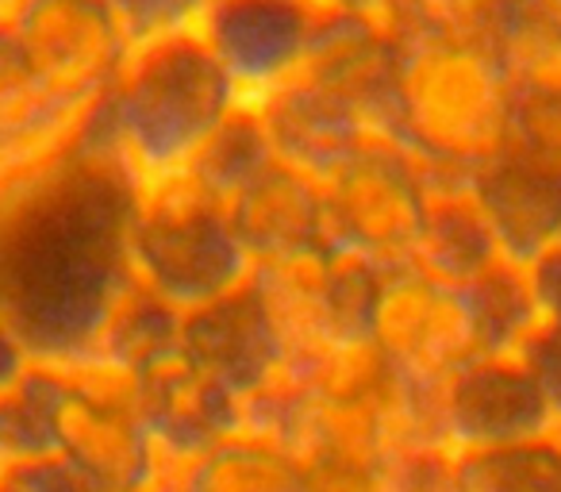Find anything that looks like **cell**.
Instances as JSON below:
<instances>
[{"instance_id":"obj_35","label":"cell","mask_w":561,"mask_h":492,"mask_svg":"<svg viewBox=\"0 0 561 492\" xmlns=\"http://www.w3.org/2000/svg\"><path fill=\"white\" fill-rule=\"evenodd\" d=\"M24 4H27V0H0V24H9V20L16 16Z\"/></svg>"},{"instance_id":"obj_33","label":"cell","mask_w":561,"mask_h":492,"mask_svg":"<svg viewBox=\"0 0 561 492\" xmlns=\"http://www.w3.org/2000/svg\"><path fill=\"white\" fill-rule=\"evenodd\" d=\"M32 369H35V362H32V354H27L24 339L16 335V328L0 312V400L12 397L16 385L24 381Z\"/></svg>"},{"instance_id":"obj_13","label":"cell","mask_w":561,"mask_h":492,"mask_svg":"<svg viewBox=\"0 0 561 492\" xmlns=\"http://www.w3.org/2000/svg\"><path fill=\"white\" fill-rule=\"evenodd\" d=\"M181 358L239 404L262 397L289 374V346L254 277L242 289L181 316Z\"/></svg>"},{"instance_id":"obj_24","label":"cell","mask_w":561,"mask_h":492,"mask_svg":"<svg viewBox=\"0 0 561 492\" xmlns=\"http://www.w3.org/2000/svg\"><path fill=\"white\" fill-rule=\"evenodd\" d=\"M66 369L35 366L12 397L0 400V443L4 458L32 461L58 454V412H62Z\"/></svg>"},{"instance_id":"obj_2","label":"cell","mask_w":561,"mask_h":492,"mask_svg":"<svg viewBox=\"0 0 561 492\" xmlns=\"http://www.w3.org/2000/svg\"><path fill=\"white\" fill-rule=\"evenodd\" d=\"M239 108L201 32L135 47L119 81L89 108L78 142L119 158L139 185L181 173L196 150Z\"/></svg>"},{"instance_id":"obj_23","label":"cell","mask_w":561,"mask_h":492,"mask_svg":"<svg viewBox=\"0 0 561 492\" xmlns=\"http://www.w3.org/2000/svg\"><path fill=\"white\" fill-rule=\"evenodd\" d=\"M450 458L458 492H561V435Z\"/></svg>"},{"instance_id":"obj_8","label":"cell","mask_w":561,"mask_h":492,"mask_svg":"<svg viewBox=\"0 0 561 492\" xmlns=\"http://www.w3.org/2000/svg\"><path fill=\"white\" fill-rule=\"evenodd\" d=\"M4 27L35 78L81 112L116 85L131 58V43L104 0H27Z\"/></svg>"},{"instance_id":"obj_15","label":"cell","mask_w":561,"mask_h":492,"mask_svg":"<svg viewBox=\"0 0 561 492\" xmlns=\"http://www.w3.org/2000/svg\"><path fill=\"white\" fill-rule=\"evenodd\" d=\"M227 224L254 266L328 251L323 185L273 158L224 201Z\"/></svg>"},{"instance_id":"obj_30","label":"cell","mask_w":561,"mask_h":492,"mask_svg":"<svg viewBox=\"0 0 561 492\" xmlns=\"http://www.w3.org/2000/svg\"><path fill=\"white\" fill-rule=\"evenodd\" d=\"M515 358H519L523 366H527V374L538 381V389L550 400L553 415H558V423H561V331L550 328V323H538Z\"/></svg>"},{"instance_id":"obj_26","label":"cell","mask_w":561,"mask_h":492,"mask_svg":"<svg viewBox=\"0 0 561 492\" xmlns=\"http://www.w3.org/2000/svg\"><path fill=\"white\" fill-rule=\"evenodd\" d=\"M512 0H404L389 20H381L400 43L415 35H458V39L492 43Z\"/></svg>"},{"instance_id":"obj_5","label":"cell","mask_w":561,"mask_h":492,"mask_svg":"<svg viewBox=\"0 0 561 492\" xmlns=\"http://www.w3.org/2000/svg\"><path fill=\"white\" fill-rule=\"evenodd\" d=\"M435 181L400 142L374 139L323 181V231L328 251L351 254L377 270L412 262Z\"/></svg>"},{"instance_id":"obj_11","label":"cell","mask_w":561,"mask_h":492,"mask_svg":"<svg viewBox=\"0 0 561 492\" xmlns=\"http://www.w3.org/2000/svg\"><path fill=\"white\" fill-rule=\"evenodd\" d=\"M316 16L312 0H208L196 32L250 108L300 73Z\"/></svg>"},{"instance_id":"obj_9","label":"cell","mask_w":561,"mask_h":492,"mask_svg":"<svg viewBox=\"0 0 561 492\" xmlns=\"http://www.w3.org/2000/svg\"><path fill=\"white\" fill-rule=\"evenodd\" d=\"M546 435H561V423L519 358H473L435 392V446L446 454L500 450Z\"/></svg>"},{"instance_id":"obj_29","label":"cell","mask_w":561,"mask_h":492,"mask_svg":"<svg viewBox=\"0 0 561 492\" xmlns=\"http://www.w3.org/2000/svg\"><path fill=\"white\" fill-rule=\"evenodd\" d=\"M0 492H93V484L62 458H32V461H12L0 473Z\"/></svg>"},{"instance_id":"obj_12","label":"cell","mask_w":561,"mask_h":492,"mask_svg":"<svg viewBox=\"0 0 561 492\" xmlns=\"http://www.w3.org/2000/svg\"><path fill=\"white\" fill-rule=\"evenodd\" d=\"M400 62H404V43L381 20L320 9L300 78L335 96L374 135L392 139Z\"/></svg>"},{"instance_id":"obj_4","label":"cell","mask_w":561,"mask_h":492,"mask_svg":"<svg viewBox=\"0 0 561 492\" xmlns=\"http://www.w3.org/2000/svg\"><path fill=\"white\" fill-rule=\"evenodd\" d=\"M127 262L135 285L181 316L254 277V262L234 239L224 201L204 193L188 173L139 185Z\"/></svg>"},{"instance_id":"obj_36","label":"cell","mask_w":561,"mask_h":492,"mask_svg":"<svg viewBox=\"0 0 561 492\" xmlns=\"http://www.w3.org/2000/svg\"><path fill=\"white\" fill-rule=\"evenodd\" d=\"M535 4H538V9L546 12V16L553 20V24L561 27V0H535Z\"/></svg>"},{"instance_id":"obj_6","label":"cell","mask_w":561,"mask_h":492,"mask_svg":"<svg viewBox=\"0 0 561 492\" xmlns=\"http://www.w3.org/2000/svg\"><path fill=\"white\" fill-rule=\"evenodd\" d=\"M381 282L385 270L335 251L254 266L257 293L289 346V366L374 343Z\"/></svg>"},{"instance_id":"obj_22","label":"cell","mask_w":561,"mask_h":492,"mask_svg":"<svg viewBox=\"0 0 561 492\" xmlns=\"http://www.w3.org/2000/svg\"><path fill=\"white\" fill-rule=\"evenodd\" d=\"M181 351V312L150 297L142 285H131L119 308L112 312L108 328L101 331V343L89 366L116 369L127 377H142L158 362L173 358Z\"/></svg>"},{"instance_id":"obj_37","label":"cell","mask_w":561,"mask_h":492,"mask_svg":"<svg viewBox=\"0 0 561 492\" xmlns=\"http://www.w3.org/2000/svg\"><path fill=\"white\" fill-rule=\"evenodd\" d=\"M4 466H9V458H4V443H0V473H4Z\"/></svg>"},{"instance_id":"obj_32","label":"cell","mask_w":561,"mask_h":492,"mask_svg":"<svg viewBox=\"0 0 561 492\" xmlns=\"http://www.w3.org/2000/svg\"><path fill=\"white\" fill-rule=\"evenodd\" d=\"M527 277H530V289H535V305H538L542 323L561 331V247L542 254V259L527 270Z\"/></svg>"},{"instance_id":"obj_19","label":"cell","mask_w":561,"mask_h":492,"mask_svg":"<svg viewBox=\"0 0 561 492\" xmlns=\"http://www.w3.org/2000/svg\"><path fill=\"white\" fill-rule=\"evenodd\" d=\"M308 473L297 454L247 431L185 461H165L150 492H305Z\"/></svg>"},{"instance_id":"obj_27","label":"cell","mask_w":561,"mask_h":492,"mask_svg":"<svg viewBox=\"0 0 561 492\" xmlns=\"http://www.w3.org/2000/svg\"><path fill=\"white\" fill-rule=\"evenodd\" d=\"M104 9L116 16L119 32L135 50L165 39V35L196 32L208 0H104Z\"/></svg>"},{"instance_id":"obj_34","label":"cell","mask_w":561,"mask_h":492,"mask_svg":"<svg viewBox=\"0 0 561 492\" xmlns=\"http://www.w3.org/2000/svg\"><path fill=\"white\" fill-rule=\"evenodd\" d=\"M316 9H335V12H354V16L369 20H389L404 0H312Z\"/></svg>"},{"instance_id":"obj_3","label":"cell","mask_w":561,"mask_h":492,"mask_svg":"<svg viewBox=\"0 0 561 492\" xmlns=\"http://www.w3.org/2000/svg\"><path fill=\"white\" fill-rule=\"evenodd\" d=\"M512 139V85L492 43L415 35L404 43L392 142L420 158L435 188L469 185Z\"/></svg>"},{"instance_id":"obj_28","label":"cell","mask_w":561,"mask_h":492,"mask_svg":"<svg viewBox=\"0 0 561 492\" xmlns=\"http://www.w3.org/2000/svg\"><path fill=\"white\" fill-rule=\"evenodd\" d=\"M381 492H458L454 458L443 446H408L385 461Z\"/></svg>"},{"instance_id":"obj_25","label":"cell","mask_w":561,"mask_h":492,"mask_svg":"<svg viewBox=\"0 0 561 492\" xmlns=\"http://www.w3.org/2000/svg\"><path fill=\"white\" fill-rule=\"evenodd\" d=\"M270 162H273V150H270V142H265V131H262V124H257L254 108L239 104V108L219 124V131L196 150V158L181 173H188V178H193L204 193L216 196V201H227L234 188H242Z\"/></svg>"},{"instance_id":"obj_21","label":"cell","mask_w":561,"mask_h":492,"mask_svg":"<svg viewBox=\"0 0 561 492\" xmlns=\"http://www.w3.org/2000/svg\"><path fill=\"white\" fill-rule=\"evenodd\" d=\"M473 323L477 358H515L530 331L542 323L535 305V289L523 266L500 262L484 277L461 289Z\"/></svg>"},{"instance_id":"obj_31","label":"cell","mask_w":561,"mask_h":492,"mask_svg":"<svg viewBox=\"0 0 561 492\" xmlns=\"http://www.w3.org/2000/svg\"><path fill=\"white\" fill-rule=\"evenodd\" d=\"M385 466H362V461H305L308 489L305 492H381Z\"/></svg>"},{"instance_id":"obj_14","label":"cell","mask_w":561,"mask_h":492,"mask_svg":"<svg viewBox=\"0 0 561 492\" xmlns=\"http://www.w3.org/2000/svg\"><path fill=\"white\" fill-rule=\"evenodd\" d=\"M469 193L496 231L500 254L530 270L542 254L561 247V158L523 139H507L469 178Z\"/></svg>"},{"instance_id":"obj_20","label":"cell","mask_w":561,"mask_h":492,"mask_svg":"<svg viewBox=\"0 0 561 492\" xmlns=\"http://www.w3.org/2000/svg\"><path fill=\"white\" fill-rule=\"evenodd\" d=\"M500 262L504 254H500L496 231L481 204L473 201V193L466 185L435 188L408 266L443 285H454V289H466Z\"/></svg>"},{"instance_id":"obj_1","label":"cell","mask_w":561,"mask_h":492,"mask_svg":"<svg viewBox=\"0 0 561 492\" xmlns=\"http://www.w3.org/2000/svg\"><path fill=\"white\" fill-rule=\"evenodd\" d=\"M139 181L73 142L0 178V312L35 366L81 369L135 285L127 262Z\"/></svg>"},{"instance_id":"obj_10","label":"cell","mask_w":561,"mask_h":492,"mask_svg":"<svg viewBox=\"0 0 561 492\" xmlns=\"http://www.w3.org/2000/svg\"><path fill=\"white\" fill-rule=\"evenodd\" d=\"M374 346L415 385H438L477 358L473 323L461 289L420 274L415 266L385 270L374 312Z\"/></svg>"},{"instance_id":"obj_17","label":"cell","mask_w":561,"mask_h":492,"mask_svg":"<svg viewBox=\"0 0 561 492\" xmlns=\"http://www.w3.org/2000/svg\"><path fill=\"white\" fill-rule=\"evenodd\" d=\"M250 108L262 124L273 158L320 185L374 139V131L354 112H346L335 96L316 89L300 73Z\"/></svg>"},{"instance_id":"obj_16","label":"cell","mask_w":561,"mask_h":492,"mask_svg":"<svg viewBox=\"0 0 561 492\" xmlns=\"http://www.w3.org/2000/svg\"><path fill=\"white\" fill-rule=\"evenodd\" d=\"M492 50L512 85V135L561 158V27L535 0H512Z\"/></svg>"},{"instance_id":"obj_18","label":"cell","mask_w":561,"mask_h":492,"mask_svg":"<svg viewBox=\"0 0 561 492\" xmlns=\"http://www.w3.org/2000/svg\"><path fill=\"white\" fill-rule=\"evenodd\" d=\"M135 389H139L142 423H147L162 461L196 458L242 431L239 400L227 397L204 374H196L181 358V351L135 377Z\"/></svg>"},{"instance_id":"obj_7","label":"cell","mask_w":561,"mask_h":492,"mask_svg":"<svg viewBox=\"0 0 561 492\" xmlns=\"http://www.w3.org/2000/svg\"><path fill=\"white\" fill-rule=\"evenodd\" d=\"M58 454L93 484V492H150L162 454L139 412L135 377L104 366L66 369Z\"/></svg>"}]
</instances>
